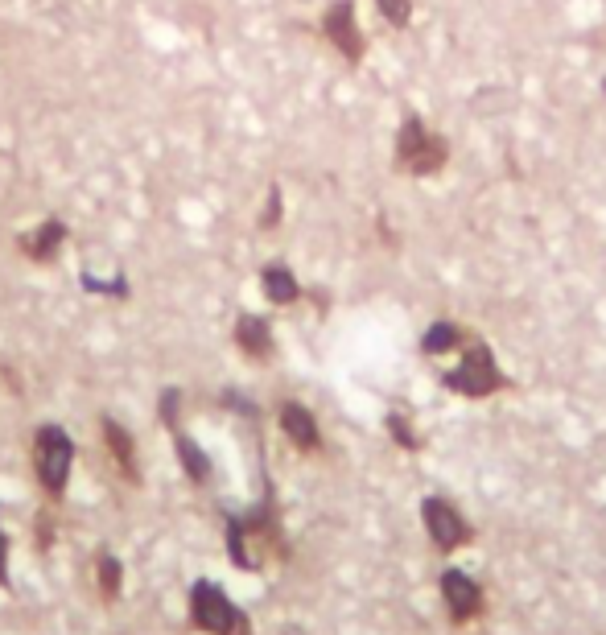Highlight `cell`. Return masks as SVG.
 Returning a JSON list of instances; mask_svg holds the SVG:
<instances>
[{
	"mask_svg": "<svg viewBox=\"0 0 606 635\" xmlns=\"http://www.w3.org/2000/svg\"><path fill=\"white\" fill-rule=\"evenodd\" d=\"M273 553H285V541H281V528H277V516L268 504L252 508L248 516H231L227 520V557L235 570H264L268 557Z\"/></svg>",
	"mask_w": 606,
	"mask_h": 635,
	"instance_id": "1",
	"label": "cell"
},
{
	"mask_svg": "<svg viewBox=\"0 0 606 635\" xmlns=\"http://www.w3.org/2000/svg\"><path fill=\"white\" fill-rule=\"evenodd\" d=\"M446 157H450L446 137L429 132L417 112H409V116L400 120V132H396V170H400V174L429 178V174L442 170Z\"/></svg>",
	"mask_w": 606,
	"mask_h": 635,
	"instance_id": "2",
	"label": "cell"
},
{
	"mask_svg": "<svg viewBox=\"0 0 606 635\" xmlns=\"http://www.w3.org/2000/svg\"><path fill=\"white\" fill-rule=\"evenodd\" d=\"M190 623L202 635H252V619L248 611H240L223 594V586L198 578L190 586Z\"/></svg>",
	"mask_w": 606,
	"mask_h": 635,
	"instance_id": "3",
	"label": "cell"
},
{
	"mask_svg": "<svg viewBox=\"0 0 606 635\" xmlns=\"http://www.w3.org/2000/svg\"><path fill=\"white\" fill-rule=\"evenodd\" d=\"M71 466H75V442L62 425H42L33 433V475H38L50 499H62L66 483H71Z\"/></svg>",
	"mask_w": 606,
	"mask_h": 635,
	"instance_id": "4",
	"label": "cell"
},
{
	"mask_svg": "<svg viewBox=\"0 0 606 635\" xmlns=\"http://www.w3.org/2000/svg\"><path fill=\"white\" fill-rule=\"evenodd\" d=\"M442 384H446L450 392H458V396L483 400V396L499 392L508 380H503V372H499V363H495V355H491L487 343H466L458 367H450V372L442 376Z\"/></svg>",
	"mask_w": 606,
	"mask_h": 635,
	"instance_id": "5",
	"label": "cell"
},
{
	"mask_svg": "<svg viewBox=\"0 0 606 635\" xmlns=\"http://www.w3.org/2000/svg\"><path fill=\"white\" fill-rule=\"evenodd\" d=\"M421 520H425L429 541L442 549V553H454V549L470 545V537H475V528L466 524V516L450 504V499H442V495L421 499Z\"/></svg>",
	"mask_w": 606,
	"mask_h": 635,
	"instance_id": "6",
	"label": "cell"
},
{
	"mask_svg": "<svg viewBox=\"0 0 606 635\" xmlns=\"http://www.w3.org/2000/svg\"><path fill=\"white\" fill-rule=\"evenodd\" d=\"M437 586H442L446 611H450L454 623H470V619H479V615H483L487 598H483V586L470 578V574H462V570H442Z\"/></svg>",
	"mask_w": 606,
	"mask_h": 635,
	"instance_id": "7",
	"label": "cell"
},
{
	"mask_svg": "<svg viewBox=\"0 0 606 635\" xmlns=\"http://www.w3.org/2000/svg\"><path fill=\"white\" fill-rule=\"evenodd\" d=\"M322 33H326V42L339 50L351 66H355V62L363 58V50H367L363 29H359V21H355V0H339V5H330L326 21H322Z\"/></svg>",
	"mask_w": 606,
	"mask_h": 635,
	"instance_id": "8",
	"label": "cell"
},
{
	"mask_svg": "<svg viewBox=\"0 0 606 635\" xmlns=\"http://www.w3.org/2000/svg\"><path fill=\"white\" fill-rule=\"evenodd\" d=\"M277 421H281V433H285V438H289L301 454H318V450H322V429H318V421H314V413H310L306 405L285 400L281 413H277Z\"/></svg>",
	"mask_w": 606,
	"mask_h": 635,
	"instance_id": "9",
	"label": "cell"
},
{
	"mask_svg": "<svg viewBox=\"0 0 606 635\" xmlns=\"http://www.w3.org/2000/svg\"><path fill=\"white\" fill-rule=\"evenodd\" d=\"M99 433H104V446H108L112 462L120 466V475H124L128 483H141V466H137V442H132V433H128L120 421H112V417H104V421H99Z\"/></svg>",
	"mask_w": 606,
	"mask_h": 635,
	"instance_id": "10",
	"label": "cell"
},
{
	"mask_svg": "<svg viewBox=\"0 0 606 635\" xmlns=\"http://www.w3.org/2000/svg\"><path fill=\"white\" fill-rule=\"evenodd\" d=\"M235 347H240L248 359L264 363L273 355V326H268L260 314H240L235 318Z\"/></svg>",
	"mask_w": 606,
	"mask_h": 635,
	"instance_id": "11",
	"label": "cell"
},
{
	"mask_svg": "<svg viewBox=\"0 0 606 635\" xmlns=\"http://www.w3.org/2000/svg\"><path fill=\"white\" fill-rule=\"evenodd\" d=\"M62 244H66V223H62V219H46L38 231H33V236H21V252H25L29 260H38V264L58 260Z\"/></svg>",
	"mask_w": 606,
	"mask_h": 635,
	"instance_id": "12",
	"label": "cell"
},
{
	"mask_svg": "<svg viewBox=\"0 0 606 635\" xmlns=\"http://www.w3.org/2000/svg\"><path fill=\"white\" fill-rule=\"evenodd\" d=\"M174 450H178V462H182V471L190 483H211V458L207 450H202L194 438H186V433H174Z\"/></svg>",
	"mask_w": 606,
	"mask_h": 635,
	"instance_id": "13",
	"label": "cell"
},
{
	"mask_svg": "<svg viewBox=\"0 0 606 635\" xmlns=\"http://www.w3.org/2000/svg\"><path fill=\"white\" fill-rule=\"evenodd\" d=\"M260 281H264V297L273 306H293L301 297V285H297V277L285 269V264H268V269L260 273Z\"/></svg>",
	"mask_w": 606,
	"mask_h": 635,
	"instance_id": "14",
	"label": "cell"
},
{
	"mask_svg": "<svg viewBox=\"0 0 606 635\" xmlns=\"http://www.w3.org/2000/svg\"><path fill=\"white\" fill-rule=\"evenodd\" d=\"M458 347H466V334H462L454 322H433V326L425 330V339H421V351H425V355H450V351H458Z\"/></svg>",
	"mask_w": 606,
	"mask_h": 635,
	"instance_id": "15",
	"label": "cell"
},
{
	"mask_svg": "<svg viewBox=\"0 0 606 635\" xmlns=\"http://www.w3.org/2000/svg\"><path fill=\"white\" fill-rule=\"evenodd\" d=\"M95 578H99V598H104V603H116L120 586H124V565H120V557H116V553H99Z\"/></svg>",
	"mask_w": 606,
	"mask_h": 635,
	"instance_id": "16",
	"label": "cell"
},
{
	"mask_svg": "<svg viewBox=\"0 0 606 635\" xmlns=\"http://www.w3.org/2000/svg\"><path fill=\"white\" fill-rule=\"evenodd\" d=\"M384 425H388V433H392V442H396V446H404V450H421V438L413 433L409 417H400V413H388V417H384Z\"/></svg>",
	"mask_w": 606,
	"mask_h": 635,
	"instance_id": "17",
	"label": "cell"
},
{
	"mask_svg": "<svg viewBox=\"0 0 606 635\" xmlns=\"http://www.w3.org/2000/svg\"><path fill=\"white\" fill-rule=\"evenodd\" d=\"M178 409H182V392H178V388H165L161 400H157V417H161L165 429L178 425Z\"/></svg>",
	"mask_w": 606,
	"mask_h": 635,
	"instance_id": "18",
	"label": "cell"
},
{
	"mask_svg": "<svg viewBox=\"0 0 606 635\" xmlns=\"http://www.w3.org/2000/svg\"><path fill=\"white\" fill-rule=\"evenodd\" d=\"M376 5H380L384 21L396 25V29H404V25H409V17H413V0H376Z\"/></svg>",
	"mask_w": 606,
	"mask_h": 635,
	"instance_id": "19",
	"label": "cell"
},
{
	"mask_svg": "<svg viewBox=\"0 0 606 635\" xmlns=\"http://www.w3.org/2000/svg\"><path fill=\"white\" fill-rule=\"evenodd\" d=\"M281 223V186H268V203H264V215H260V227L273 231Z\"/></svg>",
	"mask_w": 606,
	"mask_h": 635,
	"instance_id": "20",
	"label": "cell"
},
{
	"mask_svg": "<svg viewBox=\"0 0 606 635\" xmlns=\"http://www.w3.org/2000/svg\"><path fill=\"white\" fill-rule=\"evenodd\" d=\"M0 586H9V537L0 528Z\"/></svg>",
	"mask_w": 606,
	"mask_h": 635,
	"instance_id": "21",
	"label": "cell"
}]
</instances>
